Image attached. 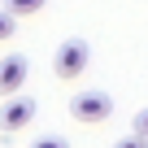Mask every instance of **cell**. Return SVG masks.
Returning a JSON list of instances; mask_svg holds the SVG:
<instances>
[{
    "label": "cell",
    "mask_w": 148,
    "mask_h": 148,
    "mask_svg": "<svg viewBox=\"0 0 148 148\" xmlns=\"http://www.w3.org/2000/svg\"><path fill=\"white\" fill-rule=\"evenodd\" d=\"M87 65H92V48H87V39H65L61 48H57V57H52V70H57V79H79V74H87Z\"/></svg>",
    "instance_id": "obj_1"
},
{
    "label": "cell",
    "mask_w": 148,
    "mask_h": 148,
    "mask_svg": "<svg viewBox=\"0 0 148 148\" xmlns=\"http://www.w3.org/2000/svg\"><path fill=\"white\" fill-rule=\"evenodd\" d=\"M70 113H74V122L96 126V122H105L113 113V96L109 92H79V96L70 100Z\"/></svg>",
    "instance_id": "obj_2"
},
{
    "label": "cell",
    "mask_w": 148,
    "mask_h": 148,
    "mask_svg": "<svg viewBox=\"0 0 148 148\" xmlns=\"http://www.w3.org/2000/svg\"><path fill=\"white\" fill-rule=\"evenodd\" d=\"M31 118H35V100H26V96H18V92L5 96V105H0V131H5V135L26 131Z\"/></svg>",
    "instance_id": "obj_3"
},
{
    "label": "cell",
    "mask_w": 148,
    "mask_h": 148,
    "mask_svg": "<svg viewBox=\"0 0 148 148\" xmlns=\"http://www.w3.org/2000/svg\"><path fill=\"white\" fill-rule=\"evenodd\" d=\"M26 57H18V52H9L5 61H0V96H13L22 83H26Z\"/></svg>",
    "instance_id": "obj_4"
},
{
    "label": "cell",
    "mask_w": 148,
    "mask_h": 148,
    "mask_svg": "<svg viewBox=\"0 0 148 148\" xmlns=\"http://www.w3.org/2000/svg\"><path fill=\"white\" fill-rule=\"evenodd\" d=\"M48 5V0H5V13H13V18H31V13H39Z\"/></svg>",
    "instance_id": "obj_5"
},
{
    "label": "cell",
    "mask_w": 148,
    "mask_h": 148,
    "mask_svg": "<svg viewBox=\"0 0 148 148\" xmlns=\"http://www.w3.org/2000/svg\"><path fill=\"white\" fill-rule=\"evenodd\" d=\"M31 148H70V144H65L61 135H39V139H35Z\"/></svg>",
    "instance_id": "obj_6"
},
{
    "label": "cell",
    "mask_w": 148,
    "mask_h": 148,
    "mask_svg": "<svg viewBox=\"0 0 148 148\" xmlns=\"http://www.w3.org/2000/svg\"><path fill=\"white\" fill-rule=\"evenodd\" d=\"M5 39H13V13L0 9V44H5Z\"/></svg>",
    "instance_id": "obj_7"
},
{
    "label": "cell",
    "mask_w": 148,
    "mask_h": 148,
    "mask_svg": "<svg viewBox=\"0 0 148 148\" xmlns=\"http://www.w3.org/2000/svg\"><path fill=\"white\" fill-rule=\"evenodd\" d=\"M113 148H148V139H144V135H126V139H118Z\"/></svg>",
    "instance_id": "obj_8"
},
{
    "label": "cell",
    "mask_w": 148,
    "mask_h": 148,
    "mask_svg": "<svg viewBox=\"0 0 148 148\" xmlns=\"http://www.w3.org/2000/svg\"><path fill=\"white\" fill-rule=\"evenodd\" d=\"M135 135L148 139V109H139V118H135Z\"/></svg>",
    "instance_id": "obj_9"
}]
</instances>
